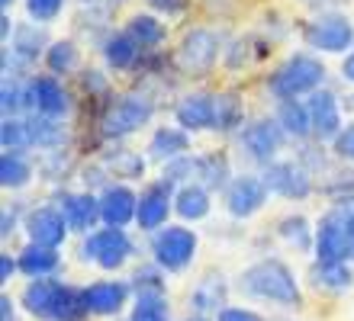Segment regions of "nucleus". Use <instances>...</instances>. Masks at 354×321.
Instances as JSON below:
<instances>
[{"label":"nucleus","instance_id":"7c9ffc66","mask_svg":"<svg viewBox=\"0 0 354 321\" xmlns=\"http://www.w3.org/2000/svg\"><path fill=\"white\" fill-rule=\"evenodd\" d=\"M29 126V145L36 148H58L65 142V128L58 126L55 119L48 116H36V119H26Z\"/></svg>","mask_w":354,"mask_h":321},{"label":"nucleus","instance_id":"09e8293b","mask_svg":"<svg viewBox=\"0 0 354 321\" xmlns=\"http://www.w3.org/2000/svg\"><path fill=\"white\" fill-rule=\"evenodd\" d=\"M10 32H13V19H10L7 13H3V17H0V36H3V42H7Z\"/></svg>","mask_w":354,"mask_h":321},{"label":"nucleus","instance_id":"4c0bfd02","mask_svg":"<svg viewBox=\"0 0 354 321\" xmlns=\"http://www.w3.org/2000/svg\"><path fill=\"white\" fill-rule=\"evenodd\" d=\"M106 164H110V171L116 177H129V180H136V177L145 174V161H142L136 151H116Z\"/></svg>","mask_w":354,"mask_h":321},{"label":"nucleus","instance_id":"4468645a","mask_svg":"<svg viewBox=\"0 0 354 321\" xmlns=\"http://www.w3.org/2000/svg\"><path fill=\"white\" fill-rule=\"evenodd\" d=\"M283 135H287V132L280 128L277 119H254L252 126L242 128V145L254 161H264V164H268L270 157L280 151V145H283Z\"/></svg>","mask_w":354,"mask_h":321},{"label":"nucleus","instance_id":"b1692460","mask_svg":"<svg viewBox=\"0 0 354 321\" xmlns=\"http://www.w3.org/2000/svg\"><path fill=\"white\" fill-rule=\"evenodd\" d=\"M174 209H177V215L187 222L206 219V215H209V190H206V186H196V184L180 186L174 196Z\"/></svg>","mask_w":354,"mask_h":321},{"label":"nucleus","instance_id":"a19ab883","mask_svg":"<svg viewBox=\"0 0 354 321\" xmlns=\"http://www.w3.org/2000/svg\"><path fill=\"white\" fill-rule=\"evenodd\" d=\"M335 155L342 157V161H354V126H345L342 128V135L335 138Z\"/></svg>","mask_w":354,"mask_h":321},{"label":"nucleus","instance_id":"58836bf2","mask_svg":"<svg viewBox=\"0 0 354 321\" xmlns=\"http://www.w3.org/2000/svg\"><path fill=\"white\" fill-rule=\"evenodd\" d=\"M65 0H26V13L36 23H52V19L62 13Z\"/></svg>","mask_w":354,"mask_h":321},{"label":"nucleus","instance_id":"9b49d317","mask_svg":"<svg viewBox=\"0 0 354 321\" xmlns=\"http://www.w3.org/2000/svg\"><path fill=\"white\" fill-rule=\"evenodd\" d=\"M354 251V241L345 228H342V222L326 212L316 225V257L319 264H345L348 257Z\"/></svg>","mask_w":354,"mask_h":321},{"label":"nucleus","instance_id":"20e7f679","mask_svg":"<svg viewBox=\"0 0 354 321\" xmlns=\"http://www.w3.org/2000/svg\"><path fill=\"white\" fill-rule=\"evenodd\" d=\"M155 116V103L145 97V93H126L120 100H113L103 113V135L106 138H126L132 135L136 128H142L145 122Z\"/></svg>","mask_w":354,"mask_h":321},{"label":"nucleus","instance_id":"dca6fc26","mask_svg":"<svg viewBox=\"0 0 354 321\" xmlns=\"http://www.w3.org/2000/svg\"><path fill=\"white\" fill-rule=\"evenodd\" d=\"M139 212V196L129 190V186H106L100 196V215L106 222V228H122L129 225Z\"/></svg>","mask_w":354,"mask_h":321},{"label":"nucleus","instance_id":"473e14b6","mask_svg":"<svg viewBox=\"0 0 354 321\" xmlns=\"http://www.w3.org/2000/svg\"><path fill=\"white\" fill-rule=\"evenodd\" d=\"M129 321H168V302L161 293H139Z\"/></svg>","mask_w":354,"mask_h":321},{"label":"nucleus","instance_id":"3c124183","mask_svg":"<svg viewBox=\"0 0 354 321\" xmlns=\"http://www.w3.org/2000/svg\"><path fill=\"white\" fill-rule=\"evenodd\" d=\"M10 3H13V0H0V7H3V10H7V7H10Z\"/></svg>","mask_w":354,"mask_h":321},{"label":"nucleus","instance_id":"423d86ee","mask_svg":"<svg viewBox=\"0 0 354 321\" xmlns=\"http://www.w3.org/2000/svg\"><path fill=\"white\" fill-rule=\"evenodd\" d=\"M151 254H155V264L165 270H174V273L187 270L196 257V231L184 225H165L151 238Z\"/></svg>","mask_w":354,"mask_h":321},{"label":"nucleus","instance_id":"f03ea898","mask_svg":"<svg viewBox=\"0 0 354 321\" xmlns=\"http://www.w3.org/2000/svg\"><path fill=\"white\" fill-rule=\"evenodd\" d=\"M239 286H242V293L254 295V299H268V302L290 305V309H297L303 302V293H299L293 270L283 260H274V257L248 266L242 280H239Z\"/></svg>","mask_w":354,"mask_h":321},{"label":"nucleus","instance_id":"864d4df0","mask_svg":"<svg viewBox=\"0 0 354 321\" xmlns=\"http://www.w3.org/2000/svg\"><path fill=\"white\" fill-rule=\"evenodd\" d=\"M351 257H354V251H351Z\"/></svg>","mask_w":354,"mask_h":321},{"label":"nucleus","instance_id":"79ce46f5","mask_svg":"<svg viewBox=\"0 0 354 321\" xmlns=\"http://www.w3.org/2000/svg\"><path fill=\"white\" fill-rule=\"evenodd\" d=\"M187 3H190V0H149V7L165 13V17H174V13L187 10Z\"/></svg>","mask_w":354,"mask_h":321},{"label":"nucleus","instance_id":"bb28decb","mask_svg":"<svg viewBox=\"0 0 354 321\" xmlns=\"http://www.w3.org/2000/svg\"><path fill=\"white\" fill-rule=\"evenodd\" d=\"M277 122H280V128H283L287 135H293V138H306V135H313L309 110L303 106V103H297V100H283V103H280Z\"/></svg>","mask_w":354,"mask_h":321},{"label":"nucleus","instance_id":"49530a36","mask_svg":"<svg viewBox=\"0 0 354 321\" xmlns=\"http://www.w3.org/2000/svg\"><path fill=\"white\" fill-rule=\"evenodd\" d=\"M0 321H13V302H10V295H0Z\"/></svg>","mask_w":354,"mask_h":321},{"label":"nucleus","instance_id":"f8f14e48","mask_svg":"<svg viewBox=\"0 0 354 321\" xmlns=\"http://www.w3.org/2000/svg\"><path fill=\"white\" fill-rule=\"evenodd\" d=\"M309 110V122H313V135L319 142H335L342 135V106H338V97L332 90H316L306 103Z\"/></svg>","mask_w":354,"mask_h":321},{"label":"nucleus","instance_id":"a18cd8bd","mask_svg":"<svg viewBox=\"0 0 354 321\" xmlns=\"http://www.w3.org/2000/svg\"><path fill=\"white\" fill-rule=\"evenodd\" d=\"M13 228H17V212H3V228H0V235H3V238H10V235H13Z\"/></svg>","mask_w":354,"mask_h":321},{"label":"nucleus","instance_id":"1a4fd4ad","mask_svg":"<svg viewBox=\"0 0 354 321\" xmlns=\"http://www.w3.org/2000/svg\"><path fill=\"white\" fill-rule=\"evenodd\" d=\"M264 186L270 193H280L283 200H306L313 193V177L303 164H293V161H274L264 171Z\"/></svg>","mask_w":354,"mask_h":321},{"label":"nucleus","instance_id":"72a5a7b5","mask_svg":"<svg viewBox=\"0 0 354 321\" xmlns=\"http://www.w3.org/2000/svg\"><path fill=\"white\" fill-rule=\"evenodd\" d=\"M196 177H203L206 190H219V186H225V177H229V161H225L219 151L203 155L200 157V174Z\"/></svg>","mask_w":354,"mask_h":321},{"label":"nucleus","instance_id":"cd10ccee","mask_svg":"<svg viewBox=\"0 0 354 321\" xmlns=\"http://www.w3.org/2000/svg\"><path fill=\"white\" fill-rule=\"evenodd\" d=\"M277 235L287 244H293L297 251H309L316 248V228H309V222L303 215H287L277 222Z\"/></svg>","mask_w":354,"mask_h":321},{"label":"nucleus","instance_id":"6ab92c4d","mask_svg":"<svg viewBox=\"0 0 354 321\" xmlns=\"http://www.w3.org/2000/svg\"><path fill=\"white\" fill-rule=\"evenodd\" d=\"M32 100H36V113L39 116H48V119H62L71 110V100H68L65 87L55 81V77H32Z\"/></svg>","mask_w":354,"mask_h":321},{"label":"nucleus","instance_id":"2eb2a0df","mask_svg":"<svg viewBox=\"0 0 354 321\" xmlns=\"http://www.w3.org/2000/svg\"><path fill=\"white\" fill-rule=\"evenodd\" d=\"M174 119L184 132H203L216 126V93H190L174 106Z\"/></svg>","mask_w":354,"mask_h":321},{"label":"nucleus","instance_id":"c03bdc74","mask_svg":"<svg viewBox=\"0 0 354 321\" xmlns=\"http://www.w3.org/2000/svg\"><path fill=\"white\" fill-rule=\"evenodd\" d=\"M19 264H13L10 260V254H0V283H10V276H13V270H17Z\"/></svg>","mask_w":354,"mask_h":321},{"label":"nucleus","instance_id":"39448f33","mask_svg":"<svg viewBox=\"0 0 354 321\" xmlns=\"http://www.w3.org/2000/svg\"><path fill=\"white\" fill-rule=\"evenodd\" d=\"M219 36L209 32V29H190L184 32L180 46L174 52V64L180 74H190V77H203V74L213 71L216 58H219Z\"/></svg>","mask_w":354,"mask_h":321},{"label":"nucleus","instance_id":"2f4dec72","mask_svg":"<svg viewBox=\"0 0 354 321\" xmlns=\"http://www.w3.org/2000/svg\"><path fill=\"white\" fill-rule=\"evenodd\" d=\"M245 106L235 93H216V126L219 132H232V128L242 126Z\"/></svg>","mask_w":354,"mask_h":321},{"label":"nucleus","instance_id":"8fccbe9b","mask_svg":"<svg viewBox=\"0 0 354 321\" xmlns=\"http://www.w3.org/2000/svg\"><path fill=\"white\" fill-rule=\"evenodd\" d=\"M345 110H354V93L351 97H345Z\"/></svg>","mask_w":354,"mask_h":321},{"label":"nucleus","instance_id":"393cba45","mask_svg":"<svg viewBox=\"0 0 354 321\" xmlns=\"http://www.w3.org/2000/svg\"><path fill=\"white\" fill-rule=\"evenodd\" d=\"M309 276H313V286L326 289V293H345L354 283V273L348 264H316L309 270Z\"/></svg>","mask_w":354,"mask_h":321},{"label":"nucleus","instance_id":"f704fd0d","mask_svg":"<svg viewBox=\"0 0 354 321\" xmlns=\"http://www.w3.org/2000/svg\"><path fill=\"white\" fill-rule=\"evenodd\" d=\"M46 64H48V71H55V74H68V71H75L77 68V48L75 42H52V46L46 48Z\"/></svg>","mask_w":354,"mask_h":321},{"label":"nucleus","instance_id":"a878e982","mask_svg":"<svg viewBox=\"0 0 354 321\" xmlns=\"http://www.w3.org/2000/svg\"><path fill=\"white\" fill-rule=\"evenodd\" d=\"M139 52H142V48L136 46V39H132L129 32L110 36L106 42H103V58H106V64H110V68H116V71H122V68H132Z\"/></svg>","mask_w":354,"mask_h":321},{"label":"nucleus","instance_id":"de8ad7c7","mask_svg":"<svg viewBox=\"0 0 354 321\" xmlns=\"http://www.w3.org/2000/svg\"><path fill=\"white\" fill-rule=\"evenodd\" d=\"M342 74H345V81L354 84V52L345 58V64H342Z\"/></svg>","mask_w":354,"mask_h":321},{"label":"nucleus","instance_id":"f3484780","mask_svg":"<svg viewBox=\"0 0 354 321\" xmlns=\"http://www.w3.org/2000/svg\"><path fill=\"white\" fill-rule=\"evenodd\" d=\"M171 184H155L149 186V190L139 196V212H136V222H139V228L145 231H155L165 225V219H168L171 212Z\"/></svg>","mask_w":354,"mask_h":321},{"label":"nucleus","instance_id":"4be33fe9","mask_svg":"<svg viewBox=\"0 0 354 321\" xmlns=\"http://www.w3.org/2000/svg\"><path fill=\"white\" fill-rule=\"evenodd\" d=\"M190 148V138H187L184 128H174V126H165L158 128L149 142V155L155 161H177V157H184V151Z\"/></svg>","mask_w":354,"mask_h":321},{"label":"nucleus","instance_id":"c756f323","mask_svg":"<svg viewBox=\"0 0 354 321\" xmlns=\"http://www.w3.org/2000/svg\"><path fill=\"white\" fill-rule=\"evenodd\" d=\"M29 177H32V167H29L26 157L19 151H3V157H0V184L7 190H19V186L29 184Z\"/></svg>","mask_w":354,"mask_h":321},{"label":"nucleus","instance_id":"c9c22d12","mask_svg":"<svg viewBox=\"0 0 354 321\" xmlns=\"http://www.w3.org/2000/svg\"><path fill=\"white\" fill-rule=\"evenodd\" d=\"M0 142H3V151H19V148H29V126L23 119H3L0 126Z\"/></svg>","mask_w":354,"mask_h":321},{"label":"nucleus","instance_id":"5701e85b","mask_svg":"<svg viewBox=\"0 0 354 321\" xmlns=\"http://www.w3.org/2000/svg\"><path fill=\"white\" fill-rule=\"evenodd\" d=\"M17 264H19V270H23L26 276H32V280H46L48 273H55L58 270V251L55 248H42V244H32V241H29Z\"/></svg>","mask_w":354,"mask_h":321},{"label":"nucleus","instance_id":"e433bc0d","mask_svg":"<svg viewBox=\"0 0 354 321\" xmlns=\"http://www.w3.org/2000/svg\"><path fill=\"white\" fill-rule=\"evenodd\" d=\"M42 42H46L42 29H36V26H19V29H17V42H13V52H17L19 58L32 61V58L42 52V48H39Z\"/></svg>","mask_w":354,"mask_h":321},{"label":"nucleus","instance_id":"0eeeda50","mask_svg":"<svg viewBox=\"0 0 354 321\" xmlns=\"http://www.w3.org/2000/svg\"><path fill=\"white\" fill-rule=\"evenodd\" d=\"M132 254V241L126 238L122 228H100L87 235L84 248H81V260L103 266V270H120L126 264V257Z\"/></svg>","mask_w":354,"mask_h":321},{"label":"nucleus","instance_id":"7ed1b4c3","mask_svg":"<svg viewBox=\"0 0 354 321\" xmlns=\"http://www.w3.org/2000/svg\"><path fill=\"white\" fill-rule=\"evenodd\" d=\"M322 81H326V64L319 61V58L293 55L270 74L268 87L283 103V100H297L299 93H316L322 87Z\"/></svg>","mask_w":354,"mask_h":321},{"label":"nucleus","instance_id":"37998d69","mask_svg":"<svg viewBox=\"0 0 354 321\" xmlns=\"http://www.w3.org/2000/svg\"><path fill=\"white\" fill-rule=\"evenodd\" d=\"M219 321H264V318L248 312V309H225V312H219Z\"/></svg>","mask_w":354,"mask_h":321},{"label":"nucleus","instance_id":"9d476101","mask_svg":"<svg viewBox=\"0 0 354 321\" xmlns=\"http://www.w3.org/2000/svg\"><path fill=\"white\" fill-rule=\"evenodd\" d=\"M268 186L261 177H235L232 184L225 186V209L232 219H252L254 212H261L268 202Z\"/></svg>","mask_w":354,"mask_h":321},{"label":"nucleus","instance_id":"c85d7f7f","mask_svg":"<svg viewBox=\"0 0 354 321\" xmlns=\"http://www.w3.org/2000/svg\"><path fill=\"white\" fill-rule=\"evenodd\" d=\"M126 32L136 39V46H139V48H155V46H161V42H165V23H158V19L149 17V13L132 17L129 26H126Z\"/></svg>","mask_w":354,"mask_h":321},{"label":"nucleus","instance_id":"aec40b11","mask_svg":"<svg viewBox=\"0 0 354 321\" xmlns=\"http://www.w3.org/2000/svg\"><path fill=\"white\" fill-rule=\"evenodd\" d=\"M62 212H65V219H68V228H75V231H87V228H93V225H97V219H103V215H100V200H97V196H91V193H75V196H65Z\"/></svg>","mask_w":354,"mask_h":321},{"label":"nucleus","instance_id":"412c9836","mask_svg":"<svg viewBox=\"0 0 354 321\" xmlns=\"http://www.w3.org/2000/svg\"><path fill=\"white\" fill-rule=\"evenodd\" d=\"M225 295H229V286H225L223 273H206L196 289L190 293V305H194L200 315L206 312H225Z\"/></svg>","mask_w":354,"mask_h":321},{"label":"nucleus","instance_id":"ea45409f","mask_svg":"<svg viewBox=\"0 0 354 321\" xmlns=\"http://www.w3.org/2000/svg\"><path fill=\"white\" fill-rule=\"evenodd\" d=\"M132 286H136V295H139V293H161V295H165L161 273H158V270H151V266H145V270H139V273L132 276Z\"/></svg>","mask_w":354,"mask_h":321},{"label":"nucleus","instance_id":"f257e3e1","mask_svg":"<svg viewBox=\"0 0 354 321\" xmlns=\"http://www.w3.org/2000/svg\"><path fill=\"white\" fill-rule=\"evenodd\" d=\"M23 305L42 321H81L87 315L84 289H75L58 280H32L23 289Z\"/></svg>","mask_w":354,"mask_h":321},{"label":"nucleus","instance_id":"a211bd4d","mask_svg":"<svg viewBox=\"0 0 354 321\" xmlns=\"http://www.w3.org/2000/svg\"><path fill=\"white\" fill-rule=\"evenodd\" d=\"M129 299V286L116 280H100L84 289V305L91 315H116Z\"/></svg>","mask_w":354,"mask_h":321},{"label":"nucleus","instance_id":"603ef678","mask_svg":"<svg viewBox=\"0 0 354 321\" xmlns=\"http://www.w3.org/2000/svg\"><path fill=\"white\" fill-rule=\"evenodd\" d=\"M187 321H206V318H203V315H196V318H187Z\"/></svg>","mask_w":354,"mask_h":321},{"label":"nucleus","instance_id":"6e6552de","mask_svg":"<svg viewBox=\"0 0 354 321\" xmlns=\"http://www.w3.org/2000/svg\"><path fill=\"white\" fill-rule=\"evenodd\" d=\"M306 46L319 48V52H345L354 46V23L342 13H326L316 17L306 26Z\"/></svg>","mask_w":354,"mask_h":321},{"label":"nucleus","instance_id":"ddd939ff","mask_svg":"<svg viewBox=\"0 0 354 321\" xmlns=\"http://www.w3.org/2000/svg\"><path fill=\"white\" fill-rule=\"evenodd\" d=\"M26 231H29V241H32V244L58 251L62 241L68 238V219H65V212L52 209V206H39V209L29 212Z\"/></svg>","mask_w":354,"mask_h":321}]
</instances>
